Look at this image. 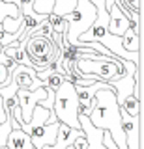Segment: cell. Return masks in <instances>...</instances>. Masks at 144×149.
I'll return each mask as SVG.
<instances>
[{
    "label": "cell",
    "mask_w": 144,
    "mask_h": 149,
    "mask_svg": "<svg viewBox=\"0 0 144 149\" xmlns=\"http://www.w3.org/2000/svg\"><path fill=\"white\" fill-rule=\"evenodd\" d=\"M82 134H84L82 130H75V129L67 127V125L60 123L58 134H56V142H54V146L49 147V149H67V147H71L73 142H75L79 136H82Z\"/></svg>",
    "instance_id": "8fae6325"
},
{
    "label": "cell",
    "mask_w": 144,
    "mask_h": 149,
    "mask_svg": "<svg viewBox=\"0 0 144 149\" xmlns=\"http://www.w3.org/2000/svg\"><path fill=\"white\" fill-rule=\"evenodd\" d=\"M94 110L88 116L92 127L99 130H109L112 142L118 149H127L125 146V134L122 130V121H120V106L114 95V88H103L97 90L94 95Z\"/></svg>",
    "instance_id": "6da1fadb"
},
{
    "label": "cell",
    "mask_w": 144,
    "mask_h": 149,
    "mask_svg": "<svg viewBox=\"0 0 144 149\" xmlns=\"http://www.w3.org/2000/svg\"><path fill=\"white\" fill-rule=\"evenodd\" d=\"M0 149H8V147H0Z\"/></svg>",
    "instance_id": "2e32d148"
},
{
    "label": "cell",
    "mask_w": 144,
    "mask_h": 149,
    "mask_svg": "<svg viewBox=\"0 0 144 149\" xmlns=\"http://www.w3.org/2000/svg\"><path fill=\"white\" fill-rule=\"evenodd\" d=\"M140 30H142V26L131 24L124 32V36L120 37V39H122V49L125 52L140 54V49H142V32Z\"/></svg>",
    "instance_id": "9c48e42d"
},
{
    "label": "cell",
    "mask_w": 144,
    "mask_h": 149,
    "mask_svg": "<svg viewBox=\"0 0 144 149\" xmlns=\"http://www.w3.org/2000/svg\"><path fill=\"white\" fill-rule=\"evenodd\" d=\"M6 147L8 149H34L32 147V142H30V136L21 129H13L8 134Z\"/></svg>",
    "instance_id": "7c38bea8"
},
{
    "label": "cell",
    "mask_w": 144,
    "mask_h": 149,
    "mask_svg": "<svg viewBox=\"0 0 144 149\" xmlns=\"http://www.w3.org/2000/svg\"><path fill=\"white\" fill-rule=\"evenodd\" d=\"M10 78L17 86V90L36 91L45 86L43 80L38 78V71H34L32 67H26V65H15V69H11V73H10Z\"/></svg>",
    "instance_id": "ba28073f"
},
{
    "label": "cell",
    "mask_w": 144,
    "mask_h": 149,
    "mask_svg": "<svg viewBox=\"0 0 144 149\" xmlns=\"http://www.w3.org/2000/svg\"><path fill=\"white\" fill-rule=\"evenodd\" d=\"M53 112L56 116V121L67 125V127L81 130V123H79V99L77 91L69 80H64L60 88L54 91V104Z\"/></svg>",
    "instance_id": "5b68a950"
},
{
    "label": "cell",
    "mask_w": 144,
    "mask_h": 149,
    "mask_svg": "<svg viewBox=\"0 0 144 149\" xmlns=\"http://www.w3.org/2000/svg\"><path fill=\"white\" fill-rule=\"evenodd\" d=\"M97 15L96 6L90 2V0H77V6L71 13L64 15V21L67 22V30H66V41L73 47H79V49H90L88 43H81L79 41V36L84 34V32L94 24Z\"/></svg>",
    "instance_id": "3957f363"
},
{
    "label": "cell",
    "mask_w": 144,
    "mask_h": 149,
    "mask_svg": "<svg viewBox=\"0 0 144 149\" xmlns=\"http://www.w3.org/2000/svg\"><path fill=\"white\" fill-rule=\"evenodd\" d=\"M120 108H122L127 116H131V118H137V116L142 112V102L138 101V99H135L133 95H129V97H125V101L120 104Z\"/></svg>",
    "instance_id": "4fadbf2b"
},
{
    "label": "cell",
    "mask_w": 144,
    "mask_h": 149,
    "mask_svg": "<svg viewBox=\"0 0 144 149\" xmlns=\"http://www.w3.org/2000/svg\"><path fill=\"white\" fill-rule=\"evenodd\" d=\"M58 127H60V121L47 123V125H36V127H30V125L19 123V129L25 130V132L30 136V142H32V147H34V149L53 147L54 142H56Z\"/></svg>",
    "instance_id": "8992f818"
},
{
    "label": "cell",
    "mask_w": 144,
    "mask_h": 149,
    "mask_svg": "<svg viewBox=\"0 0 144 149\" xmlns=\"http://www.w3.org/2000/svg\"><path fill=\"white\" fill-rule=\"evenodd\" d=\"M49 95L47 88H39L36 91H28V90H17L15 93V99H17V104L21 108V123H30V118H32V110L38 102L45 101Z\"/></svg>",
    "instance_id": "52a82bcc"
},
{
    "label": "cell",
    "mask_w": 144,
    "mask_h": 149,
    "mask_svg": "<svg viewBox=\"0 0 144 149\" xmlns=\"http://www.w3.org/2000/svg\"><path fill=\"white\" fill-rule=\"evenodd\" d=\"M129 26H131V21H129V19L120 11V8L114 4L109 11V34H112L116 37H122L124 32L127 30Z\"/></svg>",
    "instance_id": "30bf717a"
},
{
    "label": "cell",
    "mask_w": 144,
    "mask_h": 149,
    "mask_svg": "<svg viewBox=\"0 0 144 149\" xmlns=\"http://www.w3.org/2000/svg\"><path fill=\"white\" fill-rule=\"evenodd\" d=\"M45 149H49V147H45Z\"/></svg>",
    "instance_id": "ac0fdd59"
},
{
    "label": "cell",
    "mask_w": 144,
    "mask_h": 149,
    "mask_svg": "<svg viewBox=\"0 0 144 149\" xmlns=\"http://www.w3.org/2000/svg\"><path fill=\"white\" fill-rule=\"evenodd\" d=\"M122 58H107L99 56L97 60H90V56H81L75 62V69L84 78H90L94 82H107L112 84L125 74L122 65Z\"/></svg>",
    "instance_id": "7a4b0ae2"
},
{
    "label": "cell",
    "mask_w": 144,
    "mask_h": 149,
    "mask_svg": "<svg viewBox=\"0 0 144 149\" xmlns=\"http://www.w3.org/2000/svg\"><path fill=\"white\" fill-rule=\"evenodd\" d=\"M71 149H90V146H88V140H86L84 134H82V136H79L75 142H73Z\"/></svg>",
    "instance_id": "5bb4252c"
},
{
    "label": "cell",
    "mask_w": 144,
    "mask_h": 149,
    "mask_svg": "<svg viewBox=\"0 0 144 149\" xmlns=\"http://www.w3.org/2000/svg\"><path fill=\"white\" fill-rule=\"evenodd\" d=\"M22 50L30 60V67L34 71H45L51 67L54 60L60 58V47L54 45L53 37L45 36H30L22 41Z\"/></svg>",
    "instance_id": "277c9868"
},
{
    "label": "cell",
    "mask_w": 144,
    "mask_h": 149,
    "mask_svg": "<svg viewBox=\"0 0 144 149\" xmlns=\"http://www.w3.org/2000/svg\"><path fill=\"white\" fill-rule=\"evenodd\" d=\"M0 2H4V0H0Z\"/></svg>",
    "instance_id": "e0dca14e"
},
{
    "label": "cell",
    "mask_w": 144,
    "mask_h": 149,
    "mask_svg": "<svg viewBox=\"0 0 144 149\" xmlns=\"http://www.w3.org/2000/svg\"><path fill=\"white\" fill-rule=\"evenodd\" d=\"M103 2H105V9H107V11H110V8L114 6V0H103Z\"/></svg>",
    "instance_id": "9a60e30c"
}]
</instances>
